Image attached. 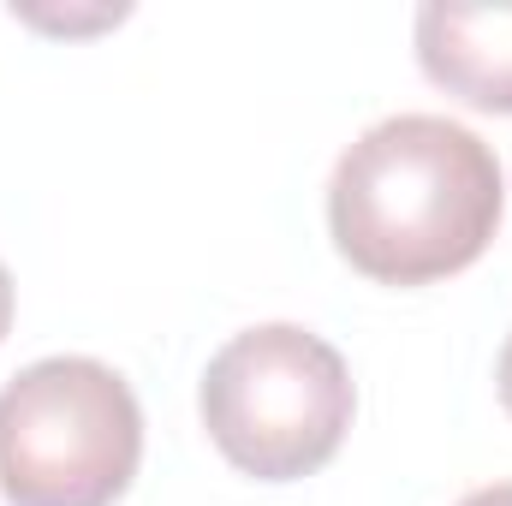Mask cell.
Returning <instances> with one entry per match:
<instances>
[{
  "label": "cell",
  "mask_w": 512,
  "mask_h": 506,
  "mask_svg": "<svg viewBox=\"0 0 512 506\" xmlns=\"http://www.w3.org/2000/svg\"><path fill=\"white\" fill-rule=\"evenodd\" d=\"M352 405L346 358L298 322L233 334L203 370V423L227 465L256 483L322 471L352 429Z\"/></svg>",
  "instance_id": "7a4b0ae2"
},
{
  "label": "cell",
  "mask_w": 512,
  "mask_h": 506,
  "mask_svg": "<svg viewBox=\"0 0 512 506\" xmlns=\"http://www.w3.org/2000/svg\"><path fill=\"white\" fill-rule=\"evenodd\" d=\"M501 221V161L459 120L393 114L370 126L328 179L340 256L387 286L471 268Z\"/></svg>",
  "instance_id": "6da1fadb"
},
{
  "label": "cell",
  "mask_w": 512,
  "mask_h": 506,
  "mask_svg": "<svg viewBox=\"0 0 512 506\" xmlns=\"http://www.w3.org/2000/svg\"><path fill=\"white\" fill-rule=\"evenodd\" d=\"M495 381H501V405L512 411V334H507V346H501V376Z\"/></svg>",
  "instance_id": "52a82bcc"
},
{
  "label": "cell",
  "mask_w": 512,
  "mask_h": 506,
  "mask_svg": "<svg viewBox=\"0 0 512 506\" xmlns=\"http://www.w3.org/2000/svg\"><path fill=\"white\" fill-rule=\"evenodd\" d=\"M417 60L447 96L483 114H512V0L417 6Z\"/></svg>",
  "instance_id": "277c9868"
},
{
  "label": "cell",
  "mask_w": 512,
  "mask_h": 506,
  "mask_svg": "<svg viewBox=\"0 0 512 506\" xmlns=\"http://www.w3.org/2000/svg\"><path fill=\"white\" fill-rule=\"evenodd\" d=\"M459 506H512V483H495V489H477V495H465Z\"/></svg>",
  "instance_id": "5b68a950"
},
{
  "label": "cell",
  "mask_w": 512,
  "mask_h": 506,
  "mask_svg": "<svg viewBox=\"0 0 512 506\" xmlns=\"http://www.w3.org/2000/svg\"><path fill=\"white\" fill-rule=\"evenodd\" d=\"M143 459V411L96 358H42L0 387V495L12 506H114Z\"/></svg>",
  "instance_id": "3957f363"
},
{
  "label": "cell",
  "mask_w": 512,
  "mask_h": 506,
  "mask_svg": "<svg viewBox=\"0 0 512 506\" xmlns=\"http://www.w3.org/2000/svg\"><path fill=\"white\" fill-rule=\"evenodd\" d=\"M6 328H12V274L0 262V340H6Z\"/></svg>",
  "instance_id": "8992f818"
}]
</instances>
